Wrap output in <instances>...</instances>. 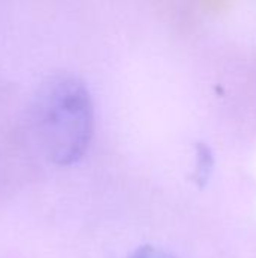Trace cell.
<instances>
[{
    "instance_id": "cell-3",
    "label": "cell",
    "mask_w": 256,
    "mask_h": 258,
    "mask_svg": "<svg viewBox=\"0 0 256 258\" xmlns=\"http://www.w3.org/2000/svg\"><path fill=\"white\" fill-rule=\"evenodd\" d=\"M127 258H175L172 257L169 252L160 249V248H155V246H151V245H145V246H140L137 248L136 251H133Z\"/></svg>"
},
{
    "instance_id": "cell-1",
    "label": "cell",
    "mask_w": 256,
    "mask_h": 258,
    "mask_svg": "<svg viewBox=\"0 0 256 258\" xmlns=\"http://www.w3.org/2000/svg\"><path fill=\"white\" fill-rule=\"evenodd\" d=\"M29 125L47 160L57 166L77 163L94 135V103L84 82L72 74L47 79L32 98Z\"/></svg>"
},
{
    "instance_id": "cell-2",
    "label": "cell",
    "mask_w": 256,
    "mask_h": 258,
    "mask_svg": "<svg viewBox=\"0 0 256 258\" xmlns=\"http://www.w3.org/2000/svg\"><path fill=\"white\" fill-rule=\"evenodd\" d=\"M214 159L207 145L199 144L196 148V168L193 175V183L199 187H204L208 183V178L213 172Z\"/></svg>"
}]
</instances>
